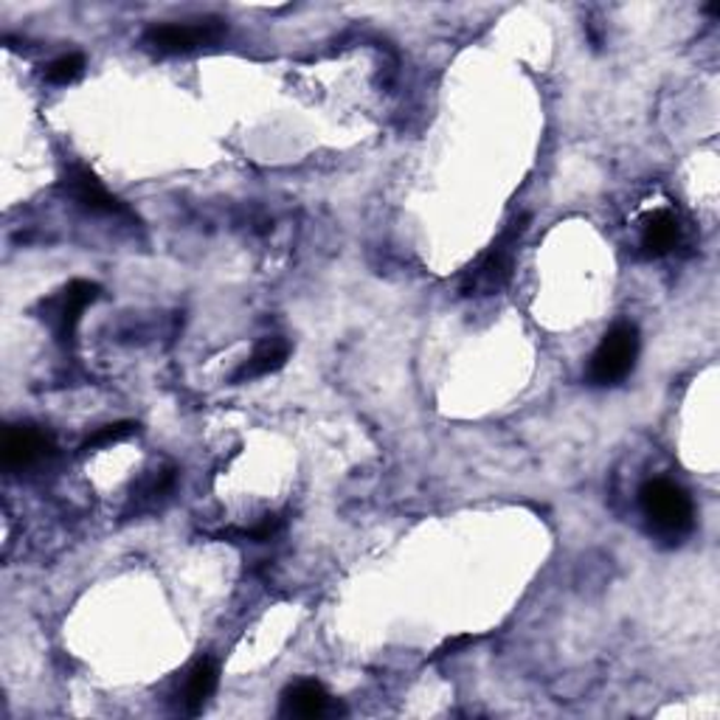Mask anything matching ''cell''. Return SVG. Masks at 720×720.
I'll list each match as a JSON object with an SVG mask.
<instances>
[{
	"mask_svg": "<svg viewBox=\"0 0 720 720\" xmlns=\"http://www.w3.org/2000/svg\"><path fill=\"white\" fill-rule=\"evenodd\" d=\"M639 504L645 518L659 529L661 535H687L693 529L695 510L693 499L687 496L684 487H679L675 481H667V478H654L647 481L639 490Z\"/></svg>",
	"mask_w": 720,
	"mask_h": 720,
	"instance_id": "obj_1",
	"label": "cell"
},
{
	"mask_svg": "<svg viewBox=\"0 0 720 720\" xmlns=\"http://www.w3.org/2000/svg\"><path fill=\"white\" fill-rule=\"evenodd\" d=\"M639 357V332L633 324H617L606 332L602 344L597 346L588 366V380L594 386H617L622 383L636 366Z\"/></svg>",
	"mask_w": 720,
	"mask_h": 720,
	"instance_id": "obj_2",
	"label": "cell"
},
{
	"mask_svg": "<svg viewBox=\"0 0 720 720\" xmlns=\"http://www.w3.org/2000/svg\"><path fill=\"white\" fill-rule=\"evenodd\" d=\"M526 220L512 222V229L504 231L499 243H492V248L487 251L481 259H478L476 268H471L465 282V296H473V293H496L507 284L512 273V254H515V243H518V236L524 234Z\"/></svg>",
	"mask_w": 720,
	"mask_h": 720,
	"instance_id": "obj_3",
	"label": "cell"
},
{
	"mask_svg": "<svg viewBox=\"0 0 720 720\" xmlns=\"http://www.w3.org/2000/svg\"><path fill=\"white\" fill-rule=\"evenodd\" d=\"M225 34L220 21H197V23H161L147 32V42L161 54H188L200 46L217 42Z\"/></svg>",
	"mask_w": 720,
	"mask_h": 720,
	"instance_id": "obj_4",
	"label": "cell"
},
{
	"mask_svg": "<svg viewBox=\"0 0 720 720\" xmlns=\"http://www.w3.org/2000/svg\"><path fill=\"white\" fill-rule=\"evenodd\" d=\"M48 451H51V439H48L40 428L12 425V428H7V434H3L0 456H3V467H7V471H23V467H32L34 462H40Z\"/></svg>",
	"mask_w": 720,
	"mask_h": 720,
	"instance_id": "obj_5",
	"label": "cell"
},
{
	"mask_svg": "<svg viewBox=\"0 0 720 720\" xmlns=\"http://www.w3.org/2000/svg\"><path fill=\"white\" fill-rule=\"evenodd\" d=\"M68 192L90 215H122L124 211L122 200L110 195L108 188L101 186L99 178L88 172V169L76 167L68 172Z\"/></svg>",
	"mask_w": 720,
	"mask_h": 720,
	"instance_id": "obj_6",
	"label": "cell"
},
{
	"mask_svg": "<svg viewBox=\"0 0 720 720\" xmlns=\"http://www.w3.org/2000/svg\"><path fill=\"white\" fill-rule=\"evenodd\" d=\"M96 298H99V284L85 282V279H76V282L68 284L65 293H62L60 307H57V335H60V341H71V338H74L82 313H85V307L94 304Z\"/></svg>",
	"mask_w": 720,
	"mask_h": 720,
	"instance_id": "obj_7",
	"label": "cell"
},
{
	"mask_svg": "<svg viewBox=\"0 0 720 720\" xmlns=\"http://www.w3.org/2000/svg\"><path fill=\"white\" fill-rule=\"evenodd\" d=\"M330 695L318 681H298L284 693L282 698V715L288 718H318L327 712Z\"/></svg>",
	"mask_w": 720,
	"mask_h": 720,
	"instance_id": "obj_8",
	"label": "cell"
},
{
	"mask_svg": "<svg viewBox=\"0 0 720 720\" xmlns=\"http://www.w3.org/2000/svg\"><path fill=\"white\" fill-rule=\"evenodd\" d=\"M675 240H679V220H675L673 211H654V215L645 217V225H642V248L647 256H661L673 248Z\"/></svg>",
	"mask_w": 720,
	"mask_h": 720,
	"instance_id": "obj_9",
	"label": "cell"
},
{
	"mask_svg": "<svg viewBox=\"0 0 720 720\" xmlns=\"http://www.w3.org/2000/svg\"><path fill=\"white\" fill-rule=\"evenodd\" d=\"M290 357V344L284 338H265L263 344L256 346L254 355L245 361V366L236 371L234 380H245V377H263L270 375V371L282 369L284 361Z\"/></svg>",
	"mask_w": 720,
	"mask_h": 720,
	"instance_id": "obj_10",
	"label": "cell"
},
{
	"mask_svg": "<svg viewBox=\"0 0 720 720\" xmlns=\"http://www.w3.org/2000/svg\"><path fill=\"white\" fill-rule=\"evenodd\" d=\"M217 690V667L211 659H200L192 670H188L186 690H183V700H186V712L197 715L209 704V698Z\"/></svg>",
	"mask_w": 720,
	"mask_h": 720,
	"instance_id": "obj_11",
	"label": "cell"
},
{
	"mask_svg": "<svg viewBox=\"0 0 720 720\" xmlns=\"http://www.w3.org/2000/svg\"><path fill=\"white\" fill-rule=\"evenodd\" d=\"M82 71H85V57L62 54L46 68V80L51 82V85H71V82L80 80Z\"/></svg>",
	"mask_w": 720,
	"mask_h": 720,
	"instance_id": "obj_12",
	"label": "cell"
},
{
	"mask_svg": "<svg viewBox=\"0 0 720 720\" xmlns=\"http://www.w3.org/2000/svg\"><path fill=\"white\" fill-rule=\"evenodd\" d=\"M135 428H138V425H135V423L105 425V428H99V431H96L94 437H88V442L82 444V451H96V448H108V444L122 442V439L133 437Z\"/></svg>",
	"mask_w": 720,
	"mask_h": 720,
	"instance_id": "obj_13",
	"label": "cell"
},
{
	"mask_svg": "<svg viewBox=\"0 0 720 720\" xmlns=\"http://www.w3.org/2000/svg\"><path fill=\"white\" fill-rule=\"evenodd\" d=\"M467 645H473V636H456V639H451V642H444L442 645V650H439L437 656H448V654H456V650H462V647H467Z\"/></svg>",
	"mask_w": 720,
	"mask_h": 720,
	"instance_id": "obj_14",
	"label": "cell"
}]
</instances>
